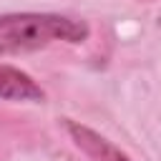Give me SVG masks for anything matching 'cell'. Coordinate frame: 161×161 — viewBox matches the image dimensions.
Returning a JSON list of instances; mask_svg holds the SVG:
<instances>
[{
	"mask_svg": "<svg viewBox=\"0 0 161 161\" xmlns=\"http://www.w3.org/2000/svg\"><path fill=\"white\" fill-rule=\"evenodd\" d=\"M88 25L58 13H13L0 15V55H20L40 50L55 40L83 43Z\"/></svg>",
	"mask_w": 161,
	"mask_h": 161,
	"instance_id": "cell-1",
	"label": "cell"
},
{
	"mask_svg": "<svg viewBox=\"0 0 161 161\" xmlns=\"http://www.w3.org/2000/svg\"><path fill=\"white\" fill-rule=\"evenodd\" d=\"M0 98L3 101H33V103H40L45 98V93L20 68L0 65Z\"/></svg>",
	"mask_w": 161,
	"mask_h": 161,
	"instance_id": "cell-3",
	"label": "cell"
},
{
	"mask_svg": "<svg viewBox=\"0 0 161 161\" xmlns=\"http://www.w3.org/2000/svg\"><path fill=\"white\" fill-rule=\"evenodd\" d=\"M65 128H68L73 143L80 151H86L93 161H131L118 146H113L98 131H93V128H88L83 123H75V121H65Z\"/></svg>",
	"mask_w": 161,
	"mask_h": 161,
	"instance_id": "cell-2",
	"label": "cell"
}]
</instances>
